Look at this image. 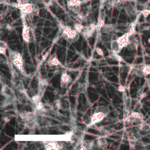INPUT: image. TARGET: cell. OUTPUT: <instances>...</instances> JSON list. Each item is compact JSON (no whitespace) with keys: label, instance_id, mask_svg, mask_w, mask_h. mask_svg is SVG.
Returning a JSON list of instances; mask_svg holds the SVG:
<instances>
[{"label":"cell","instance_id":"obj_21","mask_svg":"<svg viewBox=\"0 0 150 150\" xmlns=\"http://www.w3.org/2000/svg\"><path fill=\"white\" fill-rule=\"evenodd\" d=\"M85 26H84L81 22L79 21L78 22H76L74 23V26H73V28L74 29L79 33H81V32H82V30H83Z\"/></svg>","mask_w":150,"mask_h":150},{"label":"cell","instance_id":"obj_23","mask_svg":"<svg viewBox=\"0 0 150 150\" xmlns=\"http://www.w3.org/2000/svg\"><path fill=\"white\" fill-rule=\"evenodd\" d=\"M69 9L76 15L80 13L81 12V6H72L69 7Z\"/></svg>","mask_w":150,"mask_h":150},{"label":"cell","instance_id":"obj_8","mask_svg":"<svg viewBox=\"0 0 150 150\" xmlns=\"http://www.w3.org/2000/svg\"><path fill=\"white\" fill-rule=\"evenodd\" d=\"M32 4L33 3H22V4L19 6L18 8L21 11V12L25 15L31 14L32 11Z\"/></svg>","mask_w":150,"mask_h":150},{"label":"cell","instance_id":"obj_29","mask_svg":"<svg viewBox=\"0 0 150 150\" xmlns=\"http://www.w3.org/2000/svg\"><path fill=\"white\" fill-rule=\"evenodd\" d=\"M6 28L8 30H12L13 29V26H12V25H10V24H7L6 26Z\"/></svg>","mask_w":150,"mask_h":150},{"label":"cell","instance_id":"obj_19","mask_svg":"<svg viewBox=\"0 0 150 150\" xmlns=\"http://www.w3.org/2000/svg\"><path fill=\"white\" fill-rule=\"evenodd\" d=\"M139 130L143 132H148L150 131V124L146 123V122H143L141 125H139Z\"/></svg>","mask_w":150,"mask_h":150},{"label":"cell","instance_id":"obj_28","mask_svg":"<svg viewBox=\"0 0 150 150\" xmlns=\"http://www.w3.org/2000/svg\"><path fill=\"white\" fill-rule=\"evenodd\" d=\"M118 90L120 91V92H124L125 90V87L122 86V85H120L118 87Z\"/></svg>","mask_w":150,"mask_h":150},{"label":"cell","instance_id":"obj_2","mask_svg":"<svg viewBox=\"0 0 150 150\" xmlns=\"http://www.w3.org/2000/svg\"><path fill=\"white\" fill-rule=\"evenodd\" d=\"M62 36L70 43L76 42L79 39L80 33H78L74 28H72L69 26H65L60 24Z\"/></svg>","mask_w":150,"mask_h":150},{"label":"cell","instance_id":"obj_27","mask_svg":"<svg viewBox=\"0 0 150 150\" xmlns=\"http://www.w3.org/2000/svg\"><path fill=\"white\" fill-rule=\"evenodd\" d=\"M141 13L143 15L144 18H146L150 14V10L149 9H144L141 11Z\"/></svg>","mask_w":150,"mask_h":150},{"label":"cell","instance_id":"obj_16","mask_svg":"<svg viewBox=\"0 0 150 150\" xmlns=\"http://www.w3.org/2000/svg\"><path fill=\"white\" fill-rule=\"evenodd\" d=\"M86 0H69L67 2V7H70L72 6H81Z\"/></svg>","mask_w":150,"mask_h":150},{"label":"cell","instance_id":"obj_20","mask_svg":"<svg viewBox=\"0 0 150 150\" xmlns=\"http://www.w3.org/2000/svg\"><path fill=\"white\" fill-rule=\"evenodd\" d=\"M135 73L136 76L139 77H142L145 76L144 71V66H139L135 70Z\"/></svg>","mask_w":150,"mask_h":150},{"label":"cell","instance_id":"obj_4","mask_svg":"<svg viewBox=\"0 0 150 150\" xmlns=\"http://www.w3.org/2000/svg\"><path fill=\"white\" fill-rule=\"evenodd\" d=\"M25 15L24 13L21 12V18L22 23V37L24 42L29 43L31 40L32 38V31L30 27L28 26L25 19Z\"/></svg>","mask_w":150,"mask_h":150},{"label":"cell","instance_id":"obj_15","mask_svg":"<svg viewBox=\"0 0 150 150\" xmlns=\"http://www.w3.org/2000/svg\"><path fill=\"white\" fill-rule=\"evenodd\" d=\"M110 49L118 53H120L122 50V48L121 47V46H120L118 42H117V40L116 39H114L111 41Z\"/></svg>","mask_w":150,"mask_h":150},{"label":"cell","instance_id":"obj_17","mask_svg":"<svg viewBox=\"0 0 150 150\" xmlns=\"http://www.w3.org/2000/svg\"><path fill=\"white\" fill-rule=\"evenodd\" d=\"M125 12L129 17H132L136 14L135 9L132 5H128L126 6L125 8Z\"/></svg>","mask_w":150,"mask_h":150},{"label":"cell","instance_id":"obj_30","mask_svg":"<svg viewBox=\"0 0 150 150\" xmlns=\"http://www.w3.org/2000/svg\"><path fill=\"white\" fill-rule=\"evenodd\" d=\"M48 54H49V52H46L44 55H43V56H42V60H41V62H44V60H46V57L48 56Z\"/></svg>","mask_w":150,"mask_h":150},{"label":"cell","instance_id":"obj_12","mask_svg":"<svg viewBox=\"0 0 150 150\" xmlns=\"http://www.w3.org/2000/svg\"><path fill=\"white\" fill-rule=\"evenodd\" d=\"M47 64L49 66H57L61 65V62L57 57V56L56 53L53 54L47 60Z\"/></svg>","mask_w":150,"mask_h":150},{"label":"cell","instance_id":"obj_6","mask_svg":"<svg viewBox=\"0 0 150 150\" xmlns=\"http://www.w3.org/2000/svg\"><path fill=\"white\" fill-rule=\"evenodd\" d=\"M43 146L45 149H61L63 148L64 144L62 142L44 141Z\"/></svg>","mask_w":150,"mask_h":150},{"label":"cell","instance_id":"obj_1","mask_svg":"<svg viewBox=\"0 0 150 150\" xmlns=\"http://www.w3.org/2000/svg\"><path fill=\"white\" fill-rule=\"evenodd\" d=\"M110 112L108 107L105 105H99L96 107L93 114L90 118L88 122L87 127H91L103 121Z\"/></svg>","mask_w":150,"mask_h":150},{"label":"cell","instance_id":"obj_13","mask_svg":"<svg viewBox=\"0 0 150 150\" xmlns=\"http://www.w3.org/2000/svg\"><path fill=\"white\" fill-rule=\"evenodd\" d=\"M108 56L110 59L115 60L118 62H124L123 58L119 55V53L113 51L111 49L108 50Z\"/></svg>","mask_w":150,"mask_h":150},{"label":"cell","instance_id":"obj_24","mask_svg":"<svg viewBox=\"0 0 150 150\" xmlns=\"http://www.w3.org/2000/svg\"><path fill=\"white\" fill-rule=\"evenodd\" d=\"M42 96L39 93L34 95L32 97V103H33V104L38 103L39 101H41V98H42Z\"/></svg>","mask_w":150,"mask_h":150},{"label":"cell","instance_id":"obj_11","mask_svg":"<svg viewBox=\"0 0 150 150\" xmlns=\"http://www.w3.org/2000/svg\"><path fill=\"white\" fill-rule=\"evenodd\" d=\"M138 44H139V41L138 39L134 35H132L130 36L129 42L128 46H127V47L131 50H136L138 47Z\"/></svg>","mask_w":150,"mask_h":150},{"label":"cell","instance_id":"obj_26","mask_svg":"<svg viewBox=\"0 0 150 150\" xmlns=\"http://www.w3.org/2000/svg\"><path fill=\"white\" fill-rule=\"evenodd\" d=\"M96 53H97V54H98V55H100V56H104L103 50L102 49H101L100 47H96Z\"/></svg>","mask_w":150,"mask_h":150},{"label":"cell","instance_id":"obj_7","mask_svg":"<svg viewBox=\"0 0 150 150\" xmlns=\"http://www.w3.org/2000/svg\"><path fill=\"white\" fill-rule=\"evenodd\" d=\"M71 81V77L66 72H63L60 78V87L62 88L66 87Z\"/></svg>","mask_w":150,"mask_h":150},{"label":"cell","instance_id":"obj_14","mask_svg":"<svg viewBox=\"0 0 150 150\" xmlns=\"http://www.w3.org/2000/svg\"><path fill=\"white\" fill-rule=\"evenodd\" d=\"M114 30V26L112 24H105L101 28V30L102 33L104 34L110 35L112 33V32Z\"/></svg>","mask_w":150,"mask_h":150},{"label":"cell","instance_id":"obj_5","mask_svg":"<svg viewBox=\"0 0 150 150\" xmlns=\"http://www.w3.org/2000/svg\"><path fill=\"white\" fill-rule=\"evenodd\" d=\"M97 24L94 22H91L89 25L84 26L80 34H81L84 38L88 39L93 36V33L96 32V30H97Z\"/></svg>","mask_w":150,"mask_h":150},{"label":"cell","instance_id":"obj_31","mask_svg":"<svg viewBox=\"0 0 150 150\" xmlns=\"http://www.w3.org/2000/svg\"><path fill=\"white\" fill-rule=\"evenodd\" d=\"M148 43L150 44V38H149L148 39Z\"/></svg>","mask_w":150,"mask_h":150},{"label":"cell","instance_id":"obj_25","mask_svg":"<svg viewBox=\"0 0 150 150\" xmlns=\"http://www.w3.org/2000/svg\"><path fill=\"white\" fill-rule=\"evenodd\" d=\"M144 71L145 76L147 74H150V64L144 66Z\"/></svg>","mask_w":150,"mask_h":150},{"label":"cell","instance_id":"obj_9","mask_svg":"<svg viewBox=\"0 0 150 150\" xmlns=\"http://www.w3.org/2000/svg\"><path fill=\"white\" fill-rule=\"evenodd\" d=\"M107 146V142L104 136H99L95 141V146L98 149H105Z\"/></svg>","mask_w":150,"mask_h":150},{"label":"cell","instance_id":"obj_10","mask_svg":"<svg viewBox=\"0 0 150 150\" xmlns=\"http://www.w3.org/2000/svg\"><path fill=\"white\" fill-rule=\"evenodd\" d=\"M105 16H106V13H105V11H101L98 14V16L97 18V26H98L97 30H98L99 31L101 30L102 27L105 25Z\"/></svg>","mask_w":150,"mask_h":150},{"label":"cell","instance_id":"obj_3","mask_svg":"<svg viewBox=\"0 0 150 150\" xmlns=\"http://www.w3.org/2000/svg\"><path fill=\"white\" fill-rule=\"evenodd\" d=\"M10 60L14 66L22 73H23V61L22 55L18 51L8 48Z\"/></svg>","mask_w":150,"mask_h":150},{"label":"cell","instance_id":"obj_18","mask_svg":"<svg viewBox=\"0 0 150 150\" xmlns=\"http://www.w3.org/2000/svg\"><path fill=\"white\" fill-rule=\"evenodd\" d=\"M8 48V44L3 40H1L0 42V53L2 55H6V50Z\"/></svg>","mask_w":150,"mask_h":150},{"label":"cell","instance_id":"obj_22","mask_svg":"<svg viewBox=\"0 0 150 150\" xmlns=\"http://www.w3.org/2000/svg\"><path fill=\"white\" fill-rule=\"evenodd\" d=\"M39 12H40V8L39 6L38 5V4L33 3L32 4V11L31 15L32 16H38L39 14Z\"/></svg>","mask_w":150,"mask_h":150}]
</instances>
